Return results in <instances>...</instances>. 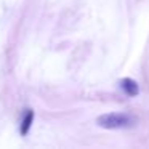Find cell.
<instances>
[{"instance_id":"1","label":"cell","mask_w":149,"mask_h":149,"mask_svg":"<svg viewBox=\"0 0 149 149\" xmlns=\"http://www.w3.org/2000/svg\"><path fill=\"white\" fill-rule=\"evenodd\" d=\"M98 127L106 130H117V128H127V127L133 125L135 120L133 117H130L128 114H122V112H109V114H103L96 119Z\"/></svg>"},{"instance_id":"2","label":"cell","mask_w":149,"mask_h":149,"mask_svg":"<svg viewBox=\"0 0 149 149\" xmlns=\"http://www.w3.org/2000/svg\"><path fill=\"white\" fill-rule=\"evenodd\" d=\"M120 88L123 90V93L128 95V96H136V95L139 93V87H138V82L133 80V79L130 77H125L122 79V80L119 82Z\"/></svg>"},{"instance_id":"3","label":"cell","mask_w":149,"mask_h":149,"mask_svg":"<svg viewBox=\"0 0 149 149\" xmlns=\"http://www.w3.org/2000/svg\"><path fill=\"white\" fill-rule=\"evenodd\" d=\"M34 117H36L34 111L32 109H27L26 111V116H24L23 122H21V127H19V133L23 136H26L27 133H29L31 127H32V123H34Z\"/></svg>"}]
</instances>
